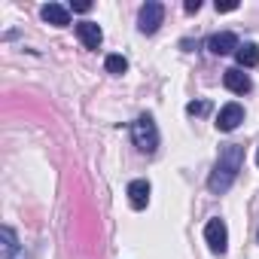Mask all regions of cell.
Wrapping results in <instances>:
<instances>
[{
  "label": "cell",
  "instance_id": "cell-11",
  "mask_svg": "<svg viewBox=\"0 0 259 259\" xmlns=\"http://www.w3.org/2000/svg\"><path fill=\"white\" fill-rule=\"evenodd\" d=\"M235 61H238L241 70H244V67H256V64H259V46H256V43H244V46L235 52Z\"/></svg>",
  "mask_w": 259,
  "mask_h": 259
},
{
  "label": "cell",
  "instance_id": "cell-17",
  "mask_svg": "<svg viewBox=\"0 0 259 259\" xmlns=\"http://www.w3.org/2000/svg\"><path fill=\"white\" fill-rule=\"evenodd\" d=\"M238 4H217V13H235Z\"/></svg>",
  "mask_w": 259,
  "mask_h": 259
},
{
  "label": "cell",
  "instance_id": "cell-16",
  "mask_svg": "<svg viewBox=\"0 0 259 259\" xmlns=\"http://www.w3.org/2000/svg\"><path fill=\"white\" fill-rule=\"evenodd\" d=\"M70 7H73L76 13H89V10H92V4H85V0H76V4H70Z\"/></svg>",
  "mask_w": 259,
  "mask_h": 259
},
{
  "label": "cell",
  "instance_id": "cell-4",
  "mask_svg": "<svg viewBox=\"0 0 259 259\" xmlns=\"http://www.w3.org/2000/svg\"><path fill=\"white\" fill-rule=\"evenodd\" d=\"M162 19H165V7L162 4H147L144 10H141V31L144 34H156L159 31V25H162Z\"/></svg>",
  "mask_w": 259,
  "mask_h": 259
},
{
  "label": "cell",
  "instance_id": "cell-2",
  "mask_svg": "<svg viewBox=\"0 0 259 259\" xmlns=\"http://www.w3.org/2000/svg\"><path fill=\"white\" fill-rule=\"evenodd\" d=\"M132 141H135V147L141 150V153H156V147H159V128H156V122H153V116H141L135 125H132Z\"/></svg>",
  "mask_w": 259,
  "mask_h": 259
},
{
  "label": "cell",
  "instance_id": "cell-6",
  "mask_svg": "<svg viewBox=\"0 0 259 259\" xmlns=\"http://www.w3.org/2000/svg\"><path fill=\"white\" fill-rule=\"evenodd\" d=\"M207 49H210L213 55H229V52H238L241 43H238V37H235L232 31H223V34H213V37L207 40Z\"/></svg>",
  "mask_w": 259,
  "mask_h": 259
},
{
  "label": "cell",
  "instance_id": "cell-12",
  "mask_svg": "<svg viewBox=\"0 0 259 259\" xmlns=\"http://www.w3.org/2000/svg\"><path fill=\"white\" fill-rule=\"evenodd\" d=\"M0 238H4V244H0V259H16V250H19V238L10 226H4V232H0Z\"/></svg>",
  "mask_w": 259,
  "mask_h": 259
},
{
  "label": "cell",
  "instance_id": "cell-13",
  "mask_svg": "<svg viewBox=\"0 0 259 259\" xmlns=\"http://www.w3.org/2000/svg\"><path fill=\"white\" fill-rule=\"evenodd\" d=\"M104 67H107V73H113V76H122V73L128 70V61H125L122 55H107Z\"/></svg>",
  "mask_w": 259,
  "mask_h": 259
},
{
  "label": "cell",
  "instance_id": "cell-14",
  "mask_svg": "<svg viewBox=\"0 0 259 259\" xmlns=\"http://www.w3.org/2000/svg\"><path fill=\"white\" fill-rule=\"evenodd\" d=\"M186 113L189 116H207L210 113V104L207 101H192V104H186Z\"/></svg>",
  "mask_w": 259,
  "mask_h": 259
},
{
  "label": "cell",
  "instance_id": "cell-7",
  "mask_svg": "<svg viewBox=\"0 0 259 259\" xmlns=\"http://www.w3.org/2000/svg\"><path fill=\"white\" fill-rule=\"evenodd\" d=\"M223 82H226V89H229V92H235V95H247V92L253 89L250 76H247L241 67H229V70H226V76H223Z\"/></svg>",
  "mask_w": 259,
  "mask_h": 259
},
{
  "label": "cell",
  "instance_id": "cell-19",
  "mask_svg": "<svg viewBox=\"0 0 259 259\" xmlns=\"http://www.w3.org/2000/svg\"><path fill=\"white\" fill-rule=\"evenodd\" d=\"M16 259H25V256H16Z\"/></svg>",
  "mask_w": 259,
  "mask_h": 259
},
{
  "label": "cell",
  "instance_id": "cell-5",
  "mask_svg": "<svg viewBox=\"0 0 259 259\" xmlns=\"http://www.w3.org/2000/svg\"><path fill=\"white\" fill-rule=\"evenodd\" d=\"M241 122H244L241 104H226V107L220 110V116H217V128H220V132H235Z\"/></svg>",
  "mask_w": 259,
  "mask_h": 259
},
{
  "label": "cell",
  "instance_id": "cell-9",
  "mask_svg": "<svg viewBox=\"0 0 259 259\" xmlns=\"http://www.w3.org/2000/svg\"><path fill=\"white\" fill-rule=\"evenodd\" d=\"M40 16H43V22H49V25H55V28H67V25H70V13H67V7H61V4H46V7L40 10Z\"/></svg>",
  "mask_w": 259,
  "mask_h": 259
},
{
  "label": "cell",
  "instance_id": "cell-15",
  "mask_svg": "<svg viewBox=\"0 0 259 259\" xmlns=\"http://www.w3.org/2000/svg\"><path fill=\"white\" fill-rule=\"evenodd\" d=\"M183 10H186V13H198V10H201V0H186Z\"/></svg>",
  "mask_w": 259,
  "mask_h": 259
},
{
  "label": "cell",
  "instance_id": "cell-10",
  "mask_svg": "<svg viewBox=\"0 0 259 259\" xmlns=\"http://www.w3.org/2000/svg\"><path fill=\"white\" fill-rule=\"evenodd\" d=\"M76 37L82 40L85 49H98L101 40H104V34H101V28H98L95 22H79V25H76Z\"/></svg>",
  "mask_w": 259,
  "mask_h": 259
},
{
  "label": "cell",
  "instance_id": "cell-1",
  "mask_svg": "<svg viewBox=\"0 0 259 259\" xmlns=\"http://www.w3.org/2000/svg\"><path fill=\"white\" fill-rule=\"evenodd\" d=\"M241 165H244V147H238V144L223 147V150H220V159H217V168H213V174H210V180H207V189H210L213 195L229 192V186L235 183Z\"/></svg>",
  "mask_w": 259,
  "mask_h": 259
},
{
  "label": "cell",
  "instance_id": "cell-8",
  "mask_svg": "<svg viewBox=\"0 0 259 259\" xmlns=\"http://www.w3.org/2000/svg\"><path fill=\"white\" fill-rule=\"evenodd\" d=\"M128 201H132L135 210H144V207L150 204V183H147V180L128 183Z\"/></svg>",
  "mask_w": 259,
  "mask_h": 259
},
{
  "label": "cell",
  "instance_id": "cell-18",
  "mask_svg": "<svg viewBox=\"0 0 259 259\" xmlns=\"http://www.w3.org/2000/svg\"><path fill=\"white\" fill-rule=\"evenodd\" d=\"M256 165H259V153H256Z\"/></svg>",
  "mask_w": 259,
  "mask_h": 259
},
{
  "label": "cell",
  "instance_id": "cell-3",
  "mask_svg": "<svg viewBox=\"0 0 259 259\" xmlns=\"http://www.w3.org/2000/svg\"><path fill=\"white\" fill-rule=\"evenodd\" d=\"M204 238H207V247H210L217 256H223V253H226V244H229V229H226V223H223L220 217L207 220V226H204Z\"/></svg>",
  "mask_w": 259,
  "mask_h": 259
}]
</instances>
